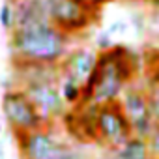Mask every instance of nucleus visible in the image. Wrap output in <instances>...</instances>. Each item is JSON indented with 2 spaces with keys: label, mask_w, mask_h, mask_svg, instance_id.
Wrapping results in <instances>:
<instances>
[{
  "label": "nucleus",
  "mask_w": 159,
  "mask_h": 159,
  "mask_svg": "<svg viewBox=\"0 0 159 159\" xmlns=\"http://www.w3.org/2000/svg\"><path fill=\"white\" fill-rule=\"evenodd\" d=\"M0 30H2V28H0Z\"/></svg>",
  "instance_id": "nucleus-27"
},
{
  "label": "nucleus",
  "mask_w": 159,
  "mask_h": 159,
  "mask_svg": "<svg viewBox=\"0 0 159 159\" xmlns=\"http://www.w3.org/2000/svg\"><path fill=\"white\" fill-rule=\"evenodd\" d=\"M2 120H4V118L0 116V135H2V131H4V124H2Z\"/></svg>",
  "instance_id": "nucleus-24"
},
{
  "label": "nucleus",
  "mask_w": 159,
  "mask_h": 159,
  "mask_svg": "<svg viewBox=\"0 0 159 159\" xmlns=\"http://www.w3.org/2000/svg\"><path fill=\"white\" fill-rule=\"evenodd\" d=\"M133 137V127L120 101L99 105L98 109V144L105 150L116 148Z\"/></svg>",
  "instance_id": "nucleus-8"
},
{
  "label": "nucleus",
  "mask_w": 159,
  "mask_h": 159,
  "mask_svg": "<svg viewBox=\"0 0 159 159\" xmlns=\"http://www.w3.org/2000/svg\"><path fill=\"white\" fill-rule=\"evenodd\" d=\"M139 71L137 51L125 43H114L109 51L99 52L98 66L84 84V99L96 105L120 101L124 90L135 83Z\"/></svg>",
  "instance_id": "nucleus-1"
},
{
  "label": "nucleus",
  "mask_w": 159,
  "mask_h": 159,
  "mask_svg": "<svg viewBox=\"0 0 159 159\" xmlns=\"http://www.w3.org/2000/svg\"><path fill=\"white\" fill-rule=\"evenodd\" d=\"M98 109L99 105L92 101H83L81 105L71 107L66 112L62 122L75 140L98 144Z\"/></svg>",
  "instance_id": "nucleus-9"
},
{
  "label": "nucleus",
  "mask_w": 159,
  "mask_h": 159,
  "mask_svg": "<svg viewBox=\"0 0 159 159\" xmlns=\"http://www.w3.org/2000/svg\"><path fill=\"white\" fill-rule=\"evenodd\" d=\"M127 2H153V0H127Z\"/></svg>",
  "instance_id": "nucleus-25"
},
{
  "label": "nucleus",
  "mask_w": 159,
  "mask_h": 159,
  "mask_svg": "<svg viewBox=\"0 0 159 159\" xmlns=\"http://www.w3.org/2000/svg\"><path fill=\"white\" fill-rule=\"evenodd\" d=\"M58 86H60V94H62V98H64V101H66V105L69 109L83 103V99H84V86L81 83H77L75 79L60 75Z\"/></svg>",
  "instance_id": "nucleus-13"
},
{
  "label": "nucleus",
  "mask_w": 159,
  "mask_h": 159,
  "mask_svg": "<svg viewBox=\"0 0 159 159\" xmlns=\"http://www.w3.org/2000/svg\"><path fill=\"white\" fill-rule=\"evenodd\" d=\"M83 6H86L88 10H92V11H98V13H101V10H103V6H107L109 2H112V0H79Z\"/></svg>",
  "instance_id": "nucleus-21"
},
{
  "label": "nucleus",
  "mask_w": 159,
  "mask_h": 159,
  "mask_svg": "<svg viewBox=\"0 0 159 159\" xmlns=\"http://www.w3.org/2000/svg\"><path fill=\"white\" fill-rule=\"evenodd\" d=\"M0 159H6V148H4L2 140H0Z\"/></svg>",
  "instance_id": "nucleus-23"
},
{
  "label": "nucleus",
  "mask_w": 159,
  "mask_h": 159,
  "mask_svg": "<svg viewBox=\"0 0 159 159\" xmlns=\"http://www.w3.org/2000/svg\"><path fill=\"white\" fill-rule=\"evenodd\" d=\"M148 146H150V155L159 159V127H155L148 137Z\"/></svg>",
  "instance_id": "nucleus-20"
},
{
  "label": "nucleus",
  "mask_w": 159,
  "mask_h": 159,
  "mask_svg": "<svg viewBox=\"0 0 159 159\" xmlns=\"http://www.w3.org/2000/svg\"><path fill=\"white\" fill-rule=\"evenodd\" d=\"M153 2H155V0H153Z\"/></svg>",
  "instance_id": "nucleus-28"
},
{
  "label": "nucleus",
  "mask_w": 159,
  "mask_h": 159,
  "mask_svg": "<svg viewBox=\"0 0 159 159\" xmlns=\"http://www.w3.org/2000/svg\"><path fill=\"white\" fill-rule=\"evenodd\" d=\"M105 30H107L112 38H114V36H122V34H125V32L129 30V21H125V19H114Z\"/></svg>",
  "instance_id": "nucleus-18"
},
{
  "label": "nucleus",
  "mask_w": 159,
  "mask_h": 159,
  "mask_svg": "<svg viewBox=\"0 0 159 159\" xmlns=\"http://www.w3.org/2000/svg\"><path fill=\"white\" fill-rule=\"evenodd\" d=\"M58 81H60V69L56 73L34 79V81H28L19 86L26 92V96L32 99V103L38 107V111L43 114L49 125H56V122H62V118L69 111L60 94Z\"/></svg>",
  "instance_id": "nucleus-5"
},
{
  "label": "nucleus",
  "mask_w": 159,
  "mask_h": 159,
  "mask_svg": "<svg viewBox=\"0 0 159 159\" xmlns=\"http://www.w3.org/2000/svg\"><path fill=\"white\" fill-rule=\"evenodd\" d=\"M148 88V86H146ZM150 92V105H152V114H153V122L159 127V88H148Z\"/></svg>",
  "instance_id": "nucleus-19"
},
{
  "label": "nucleus",
  "mask_w": 159,
  "mask_h": 159,
  "mask_svg": "<svg viewBox=\"0 0 159 159\" xmlns=\"http://www.w3.org/2000/svg\"><path fill=\"white\" fill-rule=\"evenodd\" d=\"M148 159H155V157H148Z\"/></svg>",
  "instance_id": "nucleus-26"
},
{
  "label": "nucleus",
  "mask_w": 159,
  "mask_h": 159,
  "mask_svg": "<svg viewBox=\"0 0 159 159\" xmlns=\"http://www.w3.org/2000/svg\"><path fill=\"white\" fill-rule=\"evenodd\" d=\"M146 26H148V21H146V15H144L142 11H133V13L129 15V28H131L137 36H144Z\"/></svg>",
  "instance_id": "nucleus-16"
},
{
  "label": "nucleus",
  "mask_w": 159,
  "mask_h": 159,
  "mask_svg": "<svg viewBox=\"0 0 159 159\" xmlns=\"http://www.w3.org/2000/svg\"><path fill=\"white\" fill-rule=\"evenodd\" d=\"M15 25V11H13V4L11 0H4L2 6H0V28L11 32Z\"/></svg>",
  "instance_id": "nucleus-14"
},
{
  "label": "nucleus",
  "mask_w": 159,
  "mask_h": 159,
  "mask_svg": "<svg viewBox=\"0 0 159 159\" xmlns=\"http://www.w3.org/2000/svg\"><path fill=\"white\" fill-rule=\"evenodd\" d=\"M15 11V28H28L36 25L49 23L45 0H11Z\"/></svg>",
  "instance_id": "nucleus-11"
},
{
  "label": "nucleus",
  "mask_w": 159,
  "mask_h": 159,
  "mask_svg": "<svg viewBox=\"0 0 159 159\" xmlns=\"http://www.w3.org/2000/svg\"><path fill=\"white\" fill-rule=\"evenodd\" d=\"M0 114H2L10 131L13 133V137L49 125L47 120L43 118V114L38 111V107L26 96V92L19 86L2 90Z\"/></svg>",
  "instance_id": "nucleus-3"
},
{
  "label": "nucleus",
  "mask_w": 159,
  "mask_h": 159,
  "mask_svg": "<svg viewBox=\"0 0 159 159\" xmlns=\"http://www.w3.org/2000/svg\"><path fill=\"white\" fill-rule=\"evenodd\" d=\"M71 43L73 38L60 32L51 23H43L11 30L8 49L11 54V64L58 66L69 52Z\"/></svg>",
  "instance_id": "nucleus-2"
},
{
  "label": "nucleus",
  "mask_w": 159,
  "mask_h": 159,
  "mask_svg": "<svg viewBox=\"0 0 159 159\" xmlns=\"http://www.w3.org/2000/svg\"><path fill=\"white\" fill-rule=\"evenodd\" d=\"M148 157H152L148 139H142L137 135L129 137L120 146L107 150V159H148Z\"/></svg>",
  "instance_id": "nucleus-12"
},
{
  "label": "nucleus",
  "mask_w": 159,
  "mask_h": 159,
  "mask_svg": "<svg viewBox=\"0 0 159 159\" xmlns=\"http://www.w3.org/2000/svg\"><path fill=\"white\" fill-rule=\"evenodd\" d=\"M60 159H90V157H88L84 152H81V150H77L75 146H71Z\"/></svg>",
  "instance_id": "nucleus-22"
},
{
  "label": "nucleus",
  "mask_w": 159,
  "mask_h": 159,
  "mask_svg": "<svg viewBox=\"0 0 159 159\" xmlns=\"http://www.w3.org/2000/svg\"><path fill=\"white\" fill-rule=\"evenodd\" d=\"M15 144L21 159H60L71 148V144H67L54 131V125H45L30 133L17 135Z\"/></svg>",
  "instance_id": "nucleus-6"
},
{
  "label": "nucleus",
  "mask_w": 159,
  "mask_h": 159,
  "mask_svg": "<svg viewBox=\"0 0 159 159\" xmlns=\"http://www.w3.org/2000/svg\"><path fill=\"white\" fill-rule=\"evenodd\" d=\"M94 45H96V49H98L99 52L109 51L111 47H114V38H112L107 30H101V32H98V34H96Z\"/></svg>",
  "instance_id": "nucleus-17"
},
{
  "label": "nucleus",
  "mask_w": 159,
  "mask_h": 159,
  "mask_svg": "<svg viewBox=\"0 0 159 159\" xmlns=\"http://www.w3.org/2000/svg\"><path fill=\"white\" fill-rule=\"evenodd\" d=\"M45 8L49 23L73 39L86 34L99 21V13L88 10L79 0H45Z\"/></svg>",
  "instance_id": "nucleus-4"
},
{
  "label": "nucleus",
  "mask_w": 159,
  "mask_h": 159,
  "mask_svg": "<svg viewBox=\"0 0 159 159\" xmlns=\"http://www.w3.org/2000/svg\"><path fill=\"white\" fill-rule=\"evenodd\" d=\"M120 105L133 127V135L148 139L152 135V131L157 127L153 122V114H152V105H150V92L146 86H139V84H129L122 98H120Z\"/></svg>",
  "instance_id": "nucleus-7"
},
{
  "label": "nucleus",
  "mask_w": 159,
  "mask_h": 159,
  "mask_svg": "<svg viewBox=\"0 0 159 159\" xmlns=\"http://www.w3.org/2000/svg\"><path fill=\"white\" fill-rule=\"evenodd\" d=\"M98 58H99V51L96 47H75V49H69V52L58 64L60 75L71 77L77 83H81L84 86L86 81L90 79V75L94 73L96 66H98Z\"/></svg>",
  "instance_id": "nucleus-10"
},
{
  "label": "nucleus",
  "mask_w": 159,
  "mask_h": 159,
  "mask_svg": "<svg viewBox=\"0 0 159 159\" xmlns=\"http://www.w3.org/2000/svg\"><path fill=\"white\" fill-rule=\"evenodd\" d=\"M148 64V88H159V51H155V54L148 56L146 60Z\"/></svg>",
  "instance_id": "nucleus-15"
}]
</instances>
